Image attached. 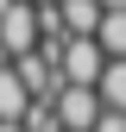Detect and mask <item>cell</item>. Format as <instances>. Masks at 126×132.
I'll return each instance as SVG.
<instances>
[{"label":"cell","instance_id":"cell-1","mask_svg":"<svg viewBox=\"0 0 126 132\" xmlns=\"http://www.w3.org/2000/svg\"><path fill=\"white\" fill-rule=\"evenodd\" d=\"M0 44H6L13 63L32 57V51H44V13L32 6V0H13V6L0 13Z\"/></svg>","mask_w":126,"mask_h":132},{"label":"cell","instance_id":"cell-2","mask_svg":"<svg viewBox=\"0 0 126 132\" xmlns=\"http://www.w3.org/2000/svg\"><path fill=\"white\" fill-rule=\"evenodd\" d=\"M57 63H63V82H69V88H101V76H107V57L101 51V38H69L57 51Z\"/></svg>","mask_w":126,"mask_h":132},{"label":"cell","instance_id":"cell-3","mask_svg":"<svg viewBox=\"0 0 126 132\" xmlns=\"http://www.w3.org/2000/svg\"><path fill=\"white\" fill-rule=\"evenodd\" d=\"M19 69V82L32 88V101H57L69 82H63V63H57V51H32V57H19L13 63Z\"/></svg>","mask_w":126,"mask_h":132},{"label":"cell","instance_id":"cell-4","mask_svg":"<svg viewBox=\"0 0 126 132\" xmlns=\"http://www.w3.org/2000/svg\"><path fill=\"white\" fill-rule=\"evenodd\" d=\"M57 120H63V132H94V126L107 120L101 88H63L57 94Z\"/></svg>","mask_w":126,"mask_h":132},{"label":"cell","instance_id":"cell-5","mask_svg":"<svg viewBox=\"0 0 126 132\" xmlns=\"http://www.w3.org/2000/svg\"><path fill=\"white\" fill-rule=\"evenodd\" d=\"M57 19H63V31H69V38H101L107 6H101V0H63V6H57Z\"/></svg>","mask_w":126,"mask_h":132},{"label":"cell","instance_id":"cell-6","mask_svg":"<svg viewBox=\"0 0 126 132\" xmlns=\"http://www.w3.org/2000/svg\"><path fill=\"white\" fill-rule=\"evenodd\" d=\"M25 113H32V88L19 82V69L6 63V69H0V126H19Z\"/></svg>","mask_w":126,"mask_h":132},{"label":"cell","instance_id":"cell-7","mask_svg":"<svg viewBox=\"0 0 126 132\" xmlns=\"http://www.w3.org/2000/svg\"><path fill=\"white\" fill-rule=\"evenodd\" d=\"M101 101H107V113H126V63H107V76H101Z\"/></svg>","mask_w":126,"mask_h":132},{"label":"cell","instance_id":"cell-8","mask_svg":"<svg viewBox=\"0 0 126 132\" xmlns=\"http://www.w3.org/2000/svg\"><path fill=\"white\" fill-rule=\"evenodd\" d=\"M25 132H63V120H57V101H32V113L19 120Z\"/></svg>","mask_w":126,"mask_h":132},{"label":"cell","instance_id":"cell-9","mask_svg":"<svg viewBox=\"0 0 126 132\" xmlns=\"http://www.w3.org/2000/svg\"><path fill=\"white\" fill-rule=\"evenodd\" d=\"M94 132H126V113H107V120L94 126Z\"/></svg>","mask_w":126,"mask_h":132},{"label":"cell","instance_id":"cell-10","mask_svg":"<svg viewBox=\"0 0 126 132\" xmlns=\"http://www.w3.org/2000/svg\"><path fill=\"white\" fill-rule=\"evenodd\" d=\"M101 6H107V13H126V0H101Z\"/></svg>","mask_w":126,"mask_h":132},{"label":"cell","instance_id":"cell-11","mask_svg":"<svg viewBox=\"0 0 126 132\" xmlns=\"http://www.w3.org/2000/svg\"><path fill=\"white\" fill-rule=\"evenodd\" d=\"M0 132H25V126H0Z\"/></svg>","mask_w":126,"mask_h":132}]
</instances>
